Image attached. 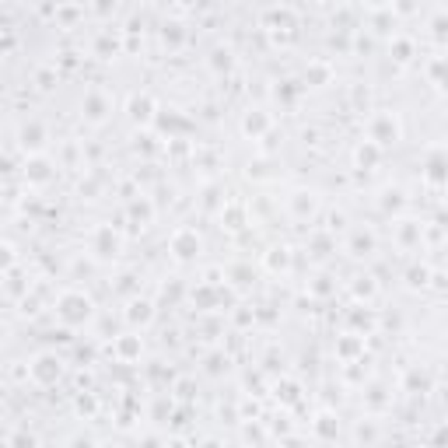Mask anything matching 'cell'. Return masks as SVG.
Instances as JSON below:
<instances>
[{
	"mask_svg": "<svg viewBox=\"0 0 448 448\" xmlns=\"http://www.w3.org/2000/svg\"><path fill=\"white\" fill-rule=\"evenodd\" d=\"M60 315H64L67 322H81V319L91 315V302H88L84 294H64V302H60Z\"/></svg>",
	"mask_w": 448,
	"mask_h": 448,
	"instance_id": "1",
	"label": "cell"
}]
</instances>
